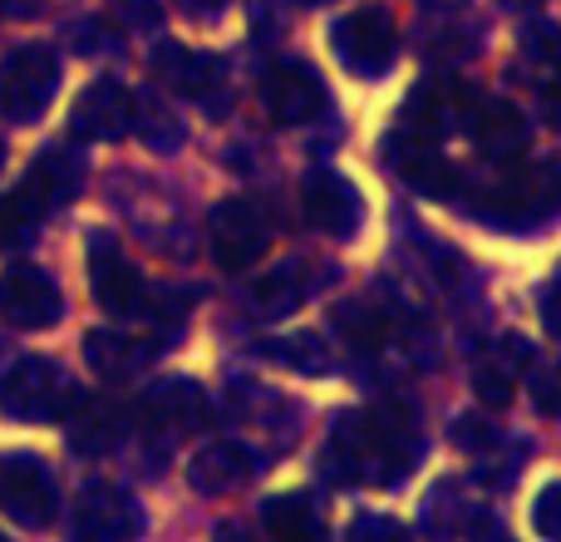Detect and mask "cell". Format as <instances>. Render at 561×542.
<instances>
[{"label":"cell","mask_w":561,"mask_h":542,"mask_svg":"<svg viewBox=\"0 0 561 542\" xmlns=\"http://www.w3.org/2000/svg\"><path fill=\"white\" fill-rule=\"evenodd\" d=\"M262 99L280 124H310V118H320V109H325V84H320V75L310 65L286 59V65L266 69Z\"/></svg>","instance_id":"cell-18"},{"label":"cell","mask_w":561,"mask_h":542,"mask_svg":"<svg viewBox=\"0 0 561 542\" xmlns=\"http://www.w3.org/2000/svg\"><path fill=\"white\" fill-rule=\"evenodd\" d=\"M252 474H256V454L247 444H237V439H213V444H203L197 459L187 464V484L207 498L232 494V488H242Z\"/></svg>","instance_id":"cell-22"},{"label":"cell","mask_w":561,"mask_h":542,"mask_svg":"<svg viewBox=\"0 0 561 542\" xmlns=\"http://www.w3.org/2000/svg\"><path fill=\"white\" fill-rule=\"evenodd\" d=\"M0 316L20 330H49L65 316V296L45 267L15 262L0 271Z\"/></svg>","instance_id":"cell-12"},{"label":"cell","mask_w":561,"mask_h":542,"mask_svg":"<svg viewBox=\"0 0 561 542\" xmlns=\"http://www.w3.org/2000/svg\"><path fill=\"white\" fill-rule=\"evenodd\" d=\"M507 10H533V5H542V0H503Z\"/></svg>","instance_id":"cell-42"},{"label":"cell","mask_w":561,"mask_h":542,"mask_svg":"<svg viewBox=\"0 0 561 542\" xmlns=\"http://www.w3.org/2000/svg\"><path fill=\"white\" fill-rule=\"evenodd\" d=\"M483 223L503 227V233H533V227L561 217V158L542 163H513L503 183L483 188L473 207Z\"/></svg>","instance_id":"cell-1"},{"label":"cell","mask_w":561,"mask_h":542,"mask_svg":"<svg viewBox=\"0 0 561 542\" xmlns=\"http://www.w3.org/2000/svg\"><path fill=\"white\" fill-rule=\"evenodd\" d=\"M134 134L144 138L153 154H173V148H183V124H178V114L163 104V99H138V114H134Z\"/></svg>","instance_id":"cell-26"},{"label":"cell","mask_w":561,"mask_h":542,"mask_svg":"<svg viewBox=\"0 0 561 542\" xmlns=\"http://www.w3.org/2000/svg\"><path fill=\"white\" fill-rule=\"evenodd\" d=\"M59 89V59L49 45H15L0 59V114L10 124H30L49 109Z\"/></svg>","instance_id":"cell-4"},{"label":"cell","mask_w":561,"mask_h":542,"mask_svg":"<svg viewBox=\"0 0 561 542\" xmlns=\"http://www.w3.org/2000/svg\"><path fill=\"white\" fill-rule=\"evenodd\" d=\"M523 55L533 59L547 79H557L561 75V25H552V20H533V25L523 30Z\"/></svg>","instance_id":"cell-29"},{"label":"cell","mask_w":561,"mask_h":542,"mask_svg":"<svg viewBox=\"0 0 561 542\" xmlns=\"http://www.w3.org/2000/svg\"><path fill=\"white\" fill-rule=\"evenodd\" d=\"M0 168H5V138H0Z\"/></svg>","instance_id":"cell-43"},{"label":"cell","mask_w":561,"mask_h":542,"mask_svg":"<svg viewBox=\"0 0 561 542\" xmlns=\"http://www.w3.org/2000/svg\"><path fill=\"white\" fill-rule=\"evenodd\" d=\"M0 542H10V538H0Z\"/></svg>","instance_id":"cell-45"},{"label":"cell","mask_w":561,"mask_h":542,"mask_svg":"<svg viewBox=\"0 0 561 542\" xmlns=\"http://www.w3.org/2000/svg\"><path fill=\"white\" fill-rule=\"evenodd\" d=\"M55 474L35 454H10L0 464V513L15 518L20 528H45L55 518Z\"/></svg>","instance_id":"cell-13"},{"label":"cell","mask_w":561,"mask_h":542,"mask_svg":"<svg viewBox=\"0 0 561 542\" xmlns=\"http://www.w3.org/2000/svg\"><path fill=\"white\" fill-rule=\"evenodd\" d=\"M310 267L306 262H280L272 267L262 281H252V310L256 316H266V320H286V316H296L300 306H306V296H310Z\"/></svg>","instance_id":"cell-24"},{"label":"cell","mask_w":561,"mask_h":542,"mask_svg":"<svg viewBox=\"0 0 561 542\" xmlns=\"http://www.w3.org/2000/svg\"><path fill=\"white\" fill-rule=\"evenodd\" d=\"M359 429H365L369 484L394 488L419 468V459H424V439H419V419H414L409 405L385 399V405H375V409L359 415Z\"/></svg>","instance_id":"cell-3"},{"label":"cell","mask_w":561,"mask_h":542,"mask_svg":"<svg viewBox=\"0 0 561 542\" xmlns=\"http://www.w3.org/2000/svg\"><path fill=\"white\" fill-rule=\"evenodd\" d=\"M79 389L69 380V370L49 355H25L10 365V375L0 380V409L10 419H25V425H55L75 409Z\"/></svg>","instance_id":"cell-2"},{"label":"cell","mask_w":561,"mask_h":542,"mask_svg":"<svg viewBox=\"0 0 561 542\" xmlns=\"http://www.w3.org/2000/svg\"><path fill=\"white\" fill-rule=\"evenodd\" d=\"M513 389H517V365L513 360H483V365L473 370V395L483 399V405L503 409L507 399H513Z\"/></svg>","instance_id":"cell-30"},{"label":"cell","mask_w":561,"mask_h":542,"mask_svg":"<svg viewBox=\"0 0 561 542\" xmlns=\"http://www.w3.org/2000/svg\"><path fill=\"white\" fill-rule=\"evenodd\" d=\"M306 5H325V0H306Z\"/></svg>","instance_id":"cell-44"},{"label":"cell","mask_w":561,"mask_h":542,"mask_svg":"<svg viewBox=\"0 0 561 542\" xmlns=\"http://www.w3.org/2000/svg\"><path fill=\"white\" fill-rule=\"evenodd\" d=\"M217 542H256V538L247 533L242 523H222V528H217Z\"/></svg>","instance_id":"cell-40"},{"label":"cell","mask_w":561,"mask_h":542,"mask_svg":"<svg viewBox=\"0 0 561 542\" xmlns=\"http://www.w3.org/2000/svg\"><path fill=\"white\" fill-rule=\"evenodd\" d=\"M266 355L286 360L290 370H300V375H330V346L316 336V330H300V336H280V340H266Z\"/></svg>","instance_id":"cell-27"},{"label":"cell","mask_w":561,"mask_h":542,"mask_svg":"<svg viewBox=\"0 0 561 542\" xmlns=\"http://www.w3.org/2000/svg\"><path fill=\"white\" fill-rule=\"evenodd\" d=\"M262 528L272 542H325V523H320L316 504L306 494H280L262 504Z\"/></svg>","instance_id":"cell-25"},{"label":"cell","mask_w":561,"mask_h":542,"mask_svg":"<svg viewBox=\"0 0 561 542\" xmlns=\"http://www.w3.org/2000/svg\"><path fill=\"white\" fill-rule=\"evenodd\" d=\"M217 419V405L213 395H207L197 380H158V385H148L144 395L134 399V425L148 429V434H203L207 425Z\"/></svg>","instance_id":"cell-6"},{"label":"cell","mask_w":561,"mask_h":542,"mask_svg":"<svg viewBox=\"0 0 561 542\" xmlns=\"http://www.w3.org/2000/svg\"><path fill=\"white\" fill-rule=\"evenodd\" d=\"M79 188H84V158H79L75 148L59 144V148H45V154L30 163L25 183H20L15 193L45 217V213H55V207H65Z\"/></svg>","instance_id":"cell-20"},{"label":"cell","mask_w":561,"mask_h":542,"mask_svg":"<svg viewBox=\"0 0 561 542\" xmlns=\"http://www.w3.org/2000/svg\"><path fill=\"white\" fill-rule=\"evenodd\" d=\"M108 15L118 30H138V35H153L163 25V5L158 0H108Z\"/></svg>","instance_id":"cell-32"},{"label":"cell","mask_w":561,"mask_h":542,"mask_svg":"<svg viewBox=\"0 0 561 542\" xmlns=\"http://www.w3.org/2000/svg\"><path fill=\"white\" fill-rule=\"evenodd\" d=\"M542 109H547V118H557L561 124V79H552V84L542 89Z\"/></svg>","instance_id":"cell-39"},{"label":"cell","mask_w":561,"mask_h":542,"mask_svg":"<svg viewBox=\"0 0 561 542\" xmlns=\"http://www.w3.org/2000/svg\"><path fill=\"white\" fill-rule=\"evenodd\" d=\"M65 419H69V449L84 459H99V454H114L118 439L128 434L134 405H124L114 395H79Z\"/></svg>","instance_id":"cell-17"},{"label":"cell","mask_w":561,"mask_h":542,"mask_svg":"<svg viewBox=\"0 0 561 542\" xmlns=\"http://www.w3.org/2000/svg\"><path fill=\"white\" fill-rule=\"evenodd\" d=\"M39 227V213L20 193L0 197V247H25L30 233Z\"/></svg>","instance_id":"cell-31"},{"label":"cell","mask_w":561,"mask_h":542,"mask_svg":"<svg viewBox=\"0 0 561 542\" xmlns=\"http://www.w3.org/2000/svg\"><path fill=\"white\" fill-rule=\"evenodd\" d=\"M134 114H138V94L124 79H94L69 109V128L84 144H114V138L134 134Z\"/></svg>","instance_id":"cell-14"},{"label":"cell","mask_w":561,"mask_h":542,"mask_svg":"<svg viewBox=\"0 0 561 542\" xmlns=\"http://www.w3.org/2000/svg\"><path fill=\"white\" fill-rule=\"evenodd\" d=\"M468 518H478V513H473V504L463 498V488L438 484L434 494H428V504H424V533L428 538H454Z\"/></svg>","instance_id":"cell-28"},{"label":"cell","mask_w":561,"mask_h":542,"mask_svg":"<svg viewBox=\"0 0 561 542\" xmlns=\"http://www.w3.org/2000/svg\"><path fill=\"white\" fill-rule=\"evenodd\" d=\"M124 39V30L108 25V20H84V25H69V45L79 55H108V49Z\"/></svg>","instance_id":"cell-33"},{"label":"cell","mask_w":561,"mask_h":542,"mask_svg":"<svg viewBox=\"0 0 561 542\" xmlns=\"http://www.w3.org/2000/svg\"><path fill=\"white\" fill-rule=\"evenodd\" d=\"M330 45H335V59L359 79H379L394 69L399 59V35L394 20H389L385 5H359L350 15L335 20L330 30Z\"/></svg>","instance_id":"cell-5"},{"label":"cell","mask_w":561,"mask_h":542,"mask_svg":"<svg viewBox=\"0 0 561 542\" xmlns=\"http://www.w3.org/2000/svg\"><path fill=\"white\" fill-rule=\"evenodd\" d=\"M320 478L330 488H355L369 484V459H365V429H359V415H340L330 425V439L320 449Z\"/></svg>","instance_id":"cell-23"},{"label":"cell","mask_w":561,"mask_h":542,"mask_svg":"<svg viewBox=\"0 0 561 542\" xmlns=\"http://www.w3.org/2000/svg\"><path fill=\"white\" fill-rule=\"evenodd\" d=\"M527 395H533L537 415L561 419V365H542V370H537L533 385H527Z\"/></svg>","instance_id":"cell-35"},{"label":"cell","mask_w":561,"mask_h":542,"mask_svg":"<svg viewBox=\"0 0 561 542\" xmlns=\"http://www.w3.org/2000/svg\"><path fill=\"white\" fill-rule=\"evenodd\" d=\"M158 355V340H144L134 330H89L84 336V365L108 385L138 380Z\"/></svg>","instance_id":"cell-21"},{"label":"cell","mask_w":561,"mask_h":542,"mask_svg":"<svg viewBox=\"0 0 561 542\" xmlns=\"http://www.w3.org/2000/svg\"><path fill=\"white\" fill-rule=\"evenodd\" d=\"M350 542H404V533H399L389 518L365 513V518H355V528H350Z\"/></svg>","instance_id":"cell-37"},{"label":"cell","mask_w":561,"mask_h":542,"mask_svg":"<svg viewBox=\"0 0 561 542\" xmlns=\"http://www.w3.org/2000/svg\"><path fill=\"white\" fill-rule=\"evenodd\" d=\"M153 75H158V84H168L173 94L213 109V114L227 109V65L217 55H207V49H187V45L163 39V45L153 49Z\"/></svg>","instance_id":"cell-9"},{"label":"cell","mask_w":561,"mask_h":542,"mask_svg":"<svg viewBox=\"0 0 561 542\" xmlns=\"http://www.w3.org/2000/svg\"><path fill=\"white\" fill-rule=\"evenodd\" d=\"M187 10H193V15H217V10H222V0H183Z\"/></svg>","instance_id":"cell-41"},{"label":"cell","mask_w":561,"mask_h":542,"mask_svg":"<svg viewBox=\"0 0 561 542\" xmlns=\"http://www.w3.org/2000/svg\"><path fill=\"white\" fill-rule=\"evenodd\" d=\"M533 528L542 542H561V484H547L533 498Z\"/></svg>","instance_id":"cell-34"},{"label":"cell","mask_w":561,"mask_h":542,"mask_svg":"<svg viewBox=\"0 0 561 542\" xmlns=\"http://www.w3.org/2000/svg\"><path fill=\"white\" fill-rule=\"evenodd\" d=\"M454 434H458V444H463L468 454H488V449H493V425H488V419H478V415L458 419Z\"/></svg>","instance_id":"cell-36"},{"label":"cell","mask_w":561,"mask_h":542,"mask_svg":"<svg viewBox=\"0 0 561 542\" xmlns=\"http://www.w3.org/2000/svg\"><path fill=\"white\" fill-rule=\"evenodd\" d=\"M542 320H547V330L561 340V276L542 291Z\"/></svg>","instance_id":"cell-38"},{"label":"cell","mask_w":561,"mask_h":542,"mask_svg":"<svg viewBox=\"0 0 561 542\" xmlns=\"http://www.w3.org/2000/svg\"><path fill=\"white\" fill-rule=\"evenodd\" d=\"M207 237H213V257L222 271H247L266 257L272 247V223H266L262 203L252 197H222L207 217Z\"/></svg>","instance_id":"cell-7"},{"label":"cell","mask_w":561,"mask_h":542,"mask_svg":"<svg viewBox=\"0 0 561 542\" xmlns=\"http://www.w3.org/2000/svg\"><path fill=\"white\" fill-rule=\"evenodd\" d=\"M89 286H94V301L108 310V316L128 320V316H144V310L153 306L144 271L128 262L124 247H118L108 233L89 237Z\"/></svg>","instance_id":"cell-8"},{"label":"cell","mask_w":561,"mask_h":542,"mask_svg":"<svg viewBox=\"0 0 561 542\" xmlns=\"http://www.w3.org/2000/svg\"><path fill=\"white\" fill-rule=\"evenodd\" d=\"M468 138L488 163H517L533 144V128L507 99H478L473 118H468Z\"/></svg>","instance_id":"cell-19"},{"label":"cell","mask_w":561,"mask_h":542,"mask_svg":"<svg viewBox=\"0 0 561 542\" xmlns=\"http://www.w3.org/2000/svg\"><path fill=\"white\" fill-rule=\"evenodd\" d=\"M300 207H306V223L325 237H350L365 217L355 183L340 178L335 168H310L306 183H300Z\"/></svg>","instance_id":"cell-16"},{"label":"cell","mask_w":561,"mask_h":542,"mask_svg":"<svg viewBox=\"0 0 561 542\" xmlns=\"http://www.w3.org/2000/svg\"><path fill=\"white\" fill-rule=\"evenodd\" d=\"M478 99L483 94H478L473 84H463V79H424V84L414 89V99H409L404 124L399 128L428 138V144H438V138L454 134V128L468 134V118H473Z\"/></svg>","instance_id":"cell-11"},{"label":"cell","mask_w":561,"mask_h":542,"mask_svg":"<svg viewBox=\"0 0 561 542\" xmlns=\"http://www.w3.org/2000/svg\"><path fill=\"white\" fill-rule=\"evenodd\" d=\"M385 148H389V168H394V173L404 178L414 193L438 197V203H448V197L463 193V178H458V168L448 163L444 154H438V144H428V138L399 128V134L389 138Z\"/></svg>","instance_id":"cell-15"},{"label":"cell","mask_w":561,"mask_h":542,"mask_svg":"<svg viewBox=\"0 0 561 542\" xmlns=\"http://www.w3.org/2000/svg\"><path fill=\"white\" fill-rule=\"evenodd\" d=\"M144 533V508L128 488L118 484H94L79 488L75 498V542H134Z\"/></svg>","instance_id":"cell-10"}]
</instances>
